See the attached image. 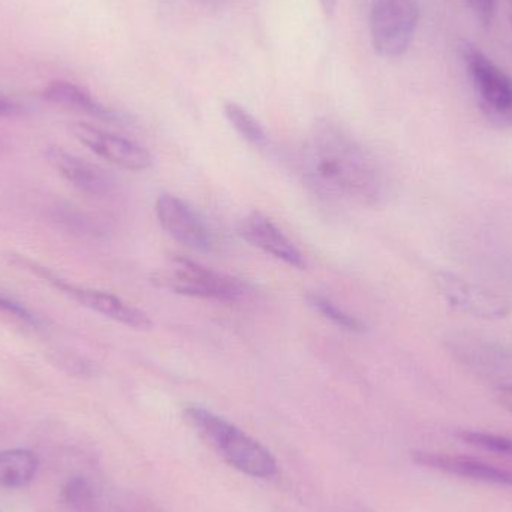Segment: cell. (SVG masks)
Returning a JSON list of instances; mask_svg holds the SVG:
<instances>
[{"label":"cell","mask_w":512,"mask_h":512,"mask_svg":"<svg viewBox=\"0 0 512 512\" xmlns=\"http://www.w3.org/2000/svg\"><path fill=\"white\" fill-rule=\"evenodd\" d=\"M304 168L321 191L358 206H379L387 195V182L376 159L333 123H318L310 132Z\"/></svg>","instance_id":"cell-1"},{"label":"cell","mask_w":512,"mask_h":512,"mask_svg":"<svg viewBox=\"0 0 512 512\" xmlns=\"http://www.w3.org/2000/svg\"><path fill=\"white\" fill-rule=\"evenodd\" d=\"M185 417L201 438L237 471L261 480L276 475L277 463L270 451L230 421L198 406L186 409Z\"/></svg>","instance_id":"cell-2"},{"label":"cell","mask_w":512,"mask_h":512,"mask_svg":"<svg viewBox=\"0 0 512 512\" xmlns=\"http://www.w3.org/2000/svg\"><path fill=\"white\" fill-rule=\"evenodd\" d=\"M153 282L179 295L222 303H234L246 294V286L239 279L216 273L185 256H173L153 276Z\"/></svg>","instance_id":"cell-3"},{"label":"cell","mask_w":512,"mask_h":512,"mask_svg":"<svg viewBox=\"0 0 512 512\" xmlns=\"http://www.w3.org/2000/svg\"><path fill=\"white\" fill-rule=\"evenodd\" d=\"M421 17V0H369L373 50L385 59L403 56L411 47Z\"/></svg>","instance_id":"cell-4"},{"label":"cell","mask_w":512,"mask_h":512,"mask_svg":"<svg viewBox=\"0 0 512 512\" xmlns=\"http://www.w3.org/2000/svg\"><path fill=\"white\" fill-rule=\"evenodd\" d=\"M460 57L483 110L496 119L512 120L511 75L468 42L460 47Z\"/></svg>","instance_id":"cell-5"},{"label":"cell","mask_w":512,"mask_h":512,"mask_svg":"<svg viewBox=\"0 0 512 512\" xmlns=\"http://www.w3.org/2000/svg\"><path fill=\"white\" fill-rule=\"evenodd\" d=\"M155 213L161 227L186 248L195 252H210L215 248V234L206 219L180 198L159 195Z\"/></svg>","instance_id":"cell-6"},{"label":"cell","mask_w":512,"mask_h":512,"mask_svg":"<svg viewBox=\"0 0 512 512\" xmlns=\"http://www.w3.org/2000/svg\"><path fill=\"white\" fill-rule=\"evenodd\" d=\"M435 283L441 297L456 312L480 319H502L511 313L507 298L454 274L438 273Z\"/></svg>","instance_id":"cell-7"},{"label":"cell","mask_w":512,"mask_h":512,"mask_svg":"<svg viewBox=\"0 0 512 512\" xmlns=\"http://www.w3.org/2000/svg\"><path fill=\"white\" fill-rule=\"evenodd\" d=\"M72 132L78 141L89 147L99 158L123 170L144 171L152 165V153L122 135L102 131L87 123H74Z\"/></svg>","instance_id":"cell-8"},{"label":"cell","mask_w":512,"mask_h":512,"mask_svg":"<svg viewBox=\"0 0 512 512\" xmlns=\"http://www.w3.org/2000/svg\"><path fill=\"white\" fill-rule=\"evenodd\" d=\"M38 271L48 282L53 283L63 294L69 295L72 300L77 301L81 306L87 307V309L93 310L99 315H104L105 318L113 319L119 324L126 325L132 330H152L153 321L146 312L120 300L116 295L72 285V283L65 282V280L48 273L44 268L42 270L38 268Z\"/></svg>","instance_id":"cell-9"},{"label":"cell","mask_w":512,"mask_h":512,"mask_svg":"<svg viewBox=\"0 0 512 512\" xmlns=\"http://www.w3.org/2000/svg\"><path fill=\"white\" fill-rule=\"evenodd\" d=\"M239 234L249 245L255 246L264 254L273 256L289 267L303 270L306 259L297 246L267 218L259 212H252L239 225Z\"/></svg>","instance_id":"cell-10"},{"label":"cell","mask_w":512,"mask_h":512,"mask_svg":"<svg viewBox=\"0 0 512 512\" xmlns=\"http://www.w3.org/2000/svg\"><path fill=\"white\" fill-rule=\"evenodd\" d=\"M412 459L417 465L445 472L454 477L466 478L478 483L495 484V486L512 487V471L496 468L483 460L430 453V451H414Z\"/></svg>","instance_id":"cell-11"},{"label":"cell","mask_w":512,"mask_h":512,"mask_svg":"<svg viewBox=\"0 0 512 512\" xmlns=\"http://www.w3.org/2000/svg\"><path fill=\"white\" fill-rule=\"evenodd\" d=\"M51 165L74 188L92 197H107L114 191V180L101 168L62 149H50L47 153Z\"/></svg>","instance_id":"cell-12"},{"label":"cell","mask_w":512,"mask_h":512,"mask_svg":"<svg viewBox=\"0 0 512 512\" xmlns=\"http://www.w3.org/2000/svg\"><path fill=\"white\" fill-rule=\"evenodd\" d=\"M44 98L53 104L89 114L96 119L108 120V122L120 119L116 111L105 107L101 102L96 101L89 92L81 89L77 84L69 83V81H53L48 84L44 90Z\"/></svg>","instance_id":"cell-13"},{"label":"cell","mask_w":512,"mask_h":512,"mask_svg":"<svg viewBox=\"0 0 512 512\" xmlns=\"http://www.w3.org/2000/svg\"><path fill=\"white\" fill-rule=\"evenodd\" d=\"M38 471V457L33 451L15 448L0 451V487L23 489L29 486Z\"/></svg>","instance_id":"cell-14"},{"label":"cell","mask_w":512,"mask_h":512,"mask_svg":"<svg viewBox=\"0 0 512 512\" xmlns=\"http://www.w3.org/2000/svg\"><path fill=\"white\" fill-rule=\"evenodd\" d=\"M224 114L243 140L255 147H264L267 144L268 137L264 126L242 105L236 104V102H227L224 105Z\"/></svg>","instance_id":"cell-15"},{"label":"cell","mask_w":512,"mask_h":512,"mask_svg":"<svg viewBox=\"0 0 512 512\" xmlns=\"http://www.w3.org/2000/svg\"><path fill=\"white\" fill-rule=\"evenodd\" d=\"M306 301L315 312L324 316L327 321L333 322L336 327L349 331V333L360 334L366 331V324L361 319L351 315L346 310L340 309L330 298L324 297V295L318 294V292H310V294L306 295Z\"/></svg>","instance_id":"cell-16"},{"label":"cell","mask_w":512,"mask_h":512,"mask_svg":"<svg viewBox=\"0 0 512 512\" xmlns=\"http://www.w3.org/2000/svg\"><path fill=\"white\" fill-rule=\"evenodd\" d=\"M63 501L80 512H89L95 507V490L84 477H72L63 487Z\"/></svg>","instance_id":"cell-17"},{"label":"cell","mask_w":512,"mask_h":512,"mask_svg":"<svg viewBox=\"0 0 512 512\" xmlns=\"http://www.w3.org/2000/svg\"><path fill=\"white\" fill-rule=\"evenodd\" d=\"M459 438L465 444L472 445L478 450L489 451V453L499 454V456L512 457V438H508V436L463 430L459 433Z\"/></svg>","instance_id":"cell-18"},{"label":"cell","mask_w":512,"mask_h":512,"mask_svg":"<svg viewBox=\"0 0 512 512\" xmlns=\"http://www.w3.org/2000/svg\"><path fill=\"white\" fill-rule=\"evenodd\" d=\"M475 20L481 26L489 27L493 23L496 12V0H466Z\"/></svg>","instance_id":"cell-19"},{"label":"cell","mask_w":512,"mask_h":512,"mask_svg":"<svg viewBox=\"0 0 512 512\" xmlns=\"http://www.w3.org/2000/svg\"><path fill=\"white\" fill-rule=\"evenodd\" d=\"M0 312L8 313V315L17 316L24 321H33L32 315L26 307L18 304L17 301L9 300V298L0 295Z\"/></svg>","instance_id":"cell-20"},{"label":"cell","mask_w":512,"mask_h":512,"mask_svg":"<svg viewBox=\"0 0 512 512\" xmlns=\"http://www.w3.org/2000/svg\"><path fill=\"white\" fill-rule=\"evenodd\" d=\"M496 399L502 408L507 409L512 414V385H502L496 391Z\"/></svg>","instance_id":"cell-21"},{"label":"cell","mask_w":512,"mask_h":512,"mask_svg":"<svg viewBox=\"0 0 512 512\" xmlns=\"http://www.w3.org/2000/svg\"><path fill=\"white\" fill-rule=\"evenodd\" d=\"M23 113L21 105L15 104L14 101L0 98V117H14Z\"/></svg>","instance_id":"cell-22"},{"label":"cell","mask_w":512,"mask_h":512,"mask_svg":"<svg viewBox=\"0 0 512 512\" xmlns=\"http://www.w3.org/2000/svg\"><path fill=\"white\" fill-rule=\"evenodd\" d=\"M319 2H321V8L322 11L325 12V15L331 17V15L334 14V11H336L337 2H339V0H319Z\"/></svg>","instance_id":"cell-23"},{"label":"cell","mask_w":512,"mask_h":512,"mask_svg":"<svg viewBox=\"0 0 512 512\" xmlns=\"http://www.w3.org/2000/svg\"><path fill=\"white\" fill-rule=\"evenodd\" d=\"M511 23H512V9H511Z\"/></svg>","instance_id":"cell-24"}]
</instances>
